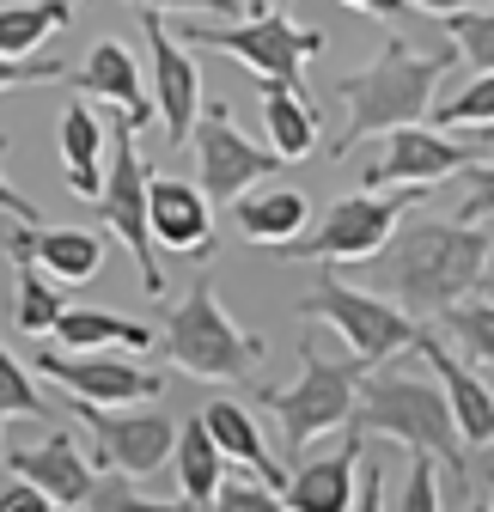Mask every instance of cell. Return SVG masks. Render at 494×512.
I'll return each instance as SVG.
<instances>
[{
    "label": "cell",
    "instance_id": "cell-1",
    "mask_svg": "<svg viewBox=\"0 0 494 512\" xmlns=\"http://www.w3.org/2000/svg\"><path fill=\"white\" fill-rule=\"evenodd\" d=\"M494 238L464 220H427V226H397L391 244L373 256V281L397 293L409 317H440L446 305L470 299L488 281Z\"/></svg>",
    "mask_w": 494,
    "mask_h": 512
},
{
    "label": "cell",
    "instance_id": "cell-2",
    "mask_svg": "<svg viewBox=\"0 0 494 512\" xmlns=\"http://www.w3.org/2000/svg\"><path fill=\"white\" fill-rule=\"evenodd\" d=\"M458 49H415L409 37H385L379 55L366 68L342 74V110H348V135L336 141V153L348 159V147L360 141H379L391 128H409V122H427L434 110V86L452 74Z\"/></svg>",
    "mask_w": 494,
    "mask_h": 512
},
{
    "label": "cell",
    "instance_id": "cell-3",
    "mask_svg": "<svg viewBox=\"0 0 494 512\" xmlns=\"http://www.w3.org/2000/svg\"><path fill=\"white\" fill-rule=\"evenodd\" d=\"M354 433H385L409 452H427L440 458L446 476H464V433L452 421V403L440 391L434 372H403V366H385L366 378L360 372V403H354Z\"/></svg>",
    "mask_w": 494,
    "mask_h": 512
},
{
    "label": "cell",
    "instance_id": "cell-4",
    "mask_svg": "<svg viewBox=\"0 0 494 512\" xmlns=\"http://www.w3.org/2000/svg\"><path fill=\"white\" fill-rule=\"evenodd\" d=\"M159 348H165V360H171L177 372H190V378H202V384H244V378L263 366V354H269V342L251 336V330H244L238 317L220 305V293H214L208 275H196L190 287H183V299L165 311Z\"/></svg>",
    "mask_w": 494,
    "mask_h": 512
},
{
    "label": "cell",
    "instance_id": "cell-5",
    "mask_svg": "<svg viewBox=\"0 0 494 512\" xmlns=\"http://www.w3.org/2000/svg\"><path fill=\"white\" fill-rule=\"evenodd\" d=\"M177 37H190L196 49H220L232 55L238 68H251L263 86H293L312 98V86H305V61L324 55L330 31L318 25H293L287 19V0H275V7H257V13H238V19H214V25H183Z\"/></svg>",
    "mask_w": 494,
    "mask_h": 512
},
{
    "label": "cell",
    "instance_id": "cell-6",
    "mask_svg": "<svg viewBox=\"0 0 494 512\" xmlns=\"http://www.w3.org/2000/svg\"><path fill=\"white\" fill-rule=\"evenodd\" d=\"M434 196V183H403V189H354V196L330 202L318 226H305L299 238L281 244V263H373L403 226L409 208Z\"/></svg>",
    "mask_w": 494,
    "mask_h": 512
},
{
    "label": "cell",
    "instance_id": "cell-7",
    "mask_svg": "<svg viewBox=\"0 0 494 512\" xmlns=\"http://www.w3.org/2000/svg\"><path fill=\"white\" fill-rule=\"evenodd\" d=\"M299 317H305V324L336 330L360 366H385L391 354L415 348V336H421V330H415V317H409L397 299L366 293V287H348V275H336V269L299 299Z\"/></svg>",
    "mask_w": 494,
    "mask_h": 512
},
{
    "label": "cell",
    "instance_id": "cell-8",
    "mask_svg": "<svg viewBox=\"0 0 494 512\" xmlns=\"http://www.w3.org/2000/svg\"><path fill=\"white\" fill-rule=\"evenodd\" d=\"M360 372H366V366H360L354 354H348V360H330V354H318V342L299 348V378L281 384V391H263V409L281 421V439L293 445V452L354 421Z\"/></svg>",
    "mask_w": 494,
    "mask_h": 512
},
{
    "label": "cell",
    "instance_id": "cell-9",
    "mask_svg": "<svg viewBox=\"0 0 494 512\" xmlns=\"http://www.w3.org/2000/svg\"><path fill=\"white\" fill-rule=\"evenodd\" d=\"M104 214V232H116L135 250V275L147 299H165V269L153 256V220H147V165L135 147V128L110 122V171H104V196L92 202Z\"/></svg>",
    "mask_w": 494,
    "mask_h": 512
},
{
    "label": "cell",
    "instance_id": "cell-10",
    "mask_svg": "<svg viewBox=\"0 0 494 512\" xmlns=\"http://www.w3.org/2000/svg\"><path fill=\"white\" fill-rule=\"evenodd\" d=\"M31 372L49 378V384H61L68 403H98V409H141V403H159V391H165V378H153L135 360H122L116 348L74 354V348H55L49 342V348H37Z\"/></svg>",
    "mask_w": 494,
    "mask_h": 512
},
{
    "label": "cell",
    "instance_id": "cell-11",
    "mask_svg": "<svg viewBox=\"0 0 494 512\" xmlns=\"http://www.w3.org/2000/svg\"><path fill=\"white\" fill-rule=\"evenodd\" d=\"M196 165H202L196 183L208 189V202H238L251 183H275V171L287 159L244 135L232 122V104H202V116H196Z\"/></svg>",
    "mask_w": 494,
    "mask_h": 512
},
{
    "label": "cell",
    "instance_id": "cell-12",
    "mask_svg": "<svg viewBox=\"0 0 494 512\" xmlns=\"http://www.w3.org/2000/svg\"><path fill=\"white\" fill-rule=\"evenodd\" d=\"M74 415L92 427V464L116 470V476H153L171 452H177V421L159 415L153 403L141 409H98V403H74Z\"/></svg>",
    "mask_w": 494,
    "mask_h": 512
},
{
    "label": "cell",
    "instance_id": "cell-13",
    "mask_svg": "<svg viewBox=\"0 0 494 512\" xmlns=\"http://www.w3.org/2000/svg\"><path fill=\"white\" fill-rule=\"evenodd\" d=\"M141 31H147V55H153V116L165 128V147H190L196 135V116H202V68L196 55L183 49L177 31H165L159 13H141Z\"/></svg>",
    "mask_w": 494,
    "mask_h": 512
},
{
    "label": "cell",
    "instance_id": "cell-14",
    "mask_svg": "<svg viewBox=\"0 0 494 512\" xmlns=\"http://www.w3.org/2000/svg\"><path fill=\"white\" fill-rule=\"evenodd\" d=\"M385 153L360 171V189H391V183H440V177H458L470 165H482V147L470 141H452V135H434V128H391V135H379Z\"/></svg>",
    "mask_w": 494,
    "mask_h": 512
},
{
    "label": "cell",
    "instance_id": "cell-15",
    "mask_svg": "<svg viewBox=\"0 0 494 512\" xmlns=\"http://www.w3.org/2000/svg\"><path fill=\"white\" fill-rule=\"evenodd\" d=\"M147 220H153V244H165L171 256H214V202L208 189L183 183V177H147Z\"/></svg>",
    "mask_w": 494,
    "mask_h": 512
},
{
    "label": "cell",
    "instance_id": "cell-16",
    "mask_svg": "<svg viewBox=\"0 0 494 512\" xmlns=\"http://www.w3.org/2000/svg\"><path fill=\"white\" fill-rule=\"evenodd\" d=\"M74 86H80L86 98H104V104L116 110V122H122V128H135V135L153 122V92H147V74H141L135 49H129V43H116V37L92 43V55L74 68Z\"/></svg>",
    "mask_w": 494,
    "mask_h": 512
},
{
    "label": "cell",
    "instance_id": "cell-17",
    "mask_svg": "<svg viewBox=\"0 0 494 512\" xmlns=\"http://www.w3.org/2000/svg\"><path fill=\"white\" fill-rule=\"evenodd\" d=\"M13 476L37 482L55 506H92V488H98V464L80 452L74 433H49L37 445H25V452H13Z\"/></svg>",
    "mask_w": 494,
    "mask_h": 512
},
{
    "label": "cell",
    "instance_id": "cell-18",
    "mask_svg": "<svg viewBox=\"0 0 494 512\" xmlns=\"http://www.w3.org/2000/svg\"><path fill=\"white\" fill-rule=\"evenodd\" d=\"M360 458H366V433H348V445H336L324 458H305L281 482L287 512H348L360 488Z\"/></svg>",
    "mask_w": 494,
    "mask_h": 512
},
{
    "label": "cell",
    "instance_id": "cell-19",
    "mask_svg": "<svg viewBox=\"0 0 494 512\" xmlns=\"http://www.w3.org/2000/svg\"><path fill=\"white\" fill-rule=\"evenodd\" d=\"M415 354H421V366L440 378V391H446V403H452V421H458V433H464V445H488L494 439V384H482L440 336H415Z\"/></svg>",
    "mask_w": 494,
    "mask_h": 512
},
{
    "label": "cell",
    "instance_id": "cell-20",
    "mask_svg": "<svg viewBox=\"0 0 494 512\" xmlns=\"http://www.w3.org/2000/svg\"><path fill=\"white\" fill-rule=\"evenodd\" d=\"M7 238H19L61 287L92 281V275L104 269V250H110V238L92 232V226H19V232H7Z\"/></svg>",
    "mask_w": 494,
    "mask_h": 512
},
{
    "label": "cell",
    "instance_id": "cell-21",
    "mask_svg": "<svg viewBox=\"0 0 494 512\" xmlns=\"http://www.w3.org/2000/svg\"><path fill=\"white\" fill-rule=\"evenodd\" d=\"M61 171H68V189L80 202H98L104 196V147H110V122H98V110L80 98L61 110Z\"/></svg>",
    "mask_w": 494,
    "mask_h": 512
},
{
    "label": "cell",
    "instance_id": "cell-22",
    "mask_svg": "<svg viewBox=\"0 0 494 512\" xmlns=\"http://www.w3.org/2000/svg\"><path fill=\"white\" fill-rule=\"evenodd\" d=\"M232 220H238V232L251 244H275L281 250L287 238H299L305 226H312V202H305V189H293V183H269V189L238 196Z\"/></svg>",
    "mask_w": 494,
    "mask_h": 512
},
{
    "label": "cell",
    "instance_id": "cell-23",
    "mask_svg": "<svg viewBox=\"0 0 494 512\" xmlns=\"http://www.w3.org/2000/svg\"><path fill=\"white\" fill-rule=\"evenodd\" d=\"M55 348H74V354H147L153 348V330L135 324V317L122 311H98V305H68L55 317Z\"/></svg>",
    "mask_w": 494,
    "mask_h": 512
},
{
    "label": "cell",
    "instance_id": "cell-24",
    "mask_svg": "<svg viewBox=\"0 0 494 512\" xmlns=\"http://www.w3.org/2000/svg\"><path fill=\"white\" fill-rule=\"evenodd\" d=\"M202 421H208L214 445L226 452V464H244L251 476H263L269 488H281V482H287V470L275 464V452L263 445V427L251 421V409H244V403H232V397H214V403L202 409Z\"/></svg>",
    "mask_w": 494,
    "mask_h": 512
},
{
    "label": "cell",
    "instance_id": "cell-25",
    "mask_svg": "<svg viewBox=\"0 0 494 512\" xmlns=\"http://www.w3.org/2000/svg\"><path fill=\"white\" fill-rule=\"evenodd\" d=\"M171 464H177V494H183V500L208 506V500L220 494V482H226V452L214 445V433H208L202 415L177 421V452H171Z\"/></svg>",
    "mask_w": 494,
    "mask_h": 512
},
{
    "label": "cell",
    "instance_id": "cell-26",
    "mask_svg": "<svg viewBox=\"0 0 494 512\" xmlns=\"http://www.w3.org/2000/svg\"><path fill=\"white\" fill-rule=\"evenodd\" d=\"M7 263H13V281H19L13 324H19L25 336H49V330H55V317L68 311V299H61V281L37 263V256H31L19 238H7Z\"/></svg>",
    "mask_w": 494,
    "mask_h": 512
},
{
    "label": "cell",
    "instance_id": "cell-27",
    "mask_svg": "<svg viewBox=\"0 0 494 512\" xmlns=\"http://www.w3.org/2000/svg\"><path fill=\"white\" fill-rule=\"evenodd\" d=\"M263 128H269V147L287 165L318 153V104L305 92H293V86H263Z\"/></svg>",
    "mask_w": 494,
    "mask_h": 512
},
{
    "label": "cell",
    "instance_id": "cell-28",
    "mask_svg": "<svg viewBox=\"0 0 494 512\" xmlns=\"http://www.w3.org/2000/svg\"><path fill=\"white\" fill-rule=\"evenodd\" d=\"M68 19H74V0H19V7H0V55H37Z\"/></svg>",
    "mask_w": 494,
    "mask_h": 512
},
{
    "label": "cell",
    "instance_id": "cell-29",
    "mask_svg": "<svg viewBox=\"0 0 494 512\" xmlns=\"http://www.w3.org/2000/svg\"><path fill=\"white\" fill-rule=\"evenodd\" d=\"M440 330H446V342L452 348H464L476 366H494V299H458V305H446L440 311Z\"/></svg>",
    "mask_w": 494,
    "mask_h": 512
},
{
    "label": "cell",
    "instance_id": "cell-30",
    "mask_svg": "<svg viewBox=\"0 0 494 512\" xmlns=\"http://www.w3.org/2000/svg\"><path fill=\"white\" fill-rule=\"evenodd\" d=\"M446 31H452L458 61H470L476 74H494V7H464V13H446Z\"/></svg>",
    "mask_w": 494,
    "mask_h": 512
},
{
    "label": "cell",
    "instance_id": "cell-31",
    "mask_svg": "<svg viewBox=\"0 0 494 512\" xmlns=\"http://www.w3.org/2000/svg\"><path fill=\"white\" fill-rule=\"evenodd\" d=\"M434 116L440 128H494V74H476L464 92H452V98H434Z\"/></svg>",
    "mask_w": 494,
    "mask_h": 512
},
{
    "label": "cell",
    "instance_id": "cell-32",
    "mask_svg": "<svg viewBox=\"0 0 494 512\" xmlns=\"http://www.w3.org/2000/svg\"><path fill=\"white\" fill-rule=\"evenodd\" d=\"M92 512H202L196 500H159V494H141L129 476H104L98 488H92Z\"/></svg>",
    "mask_w": 494,
    "mask_h": 512
},
{
    "label": "cell",
    "instance_id": "cell-33",
    "mask_svg": "<svg viewBox=\"0 0 494 512\" xmlns=\"http://www.w3.org/2000/svg\"><path fill=\"white\" fill-rule=\"evenodd\" d=\"M0 415H31V421L49 415V403H43V391H37V378L7 354V342H0Z\"/></svg>",
    "mask_w": 494,
    "mask_h": 512
},
{
    "label": "cell",
    "instance_id": "cell-34",
    "mask_svg": "<svg viewBox=\"0 0 494 512\" xmlns=\"http://www.w3.org/2000/svg\"><path fill=\"white\" fill-rule=\"evenodd\" d=\"M397 512H440V458L415 452V464L403 470V488H397Z\"/></svg>",
    "mask_w": 494,
    "mask_h": 512
},
{
    "label": "cell",
    "instance_id": "cell-35",
    "mask_svg": "<svg viewBox=\"0 0 494 512\" xmlns=\"http://www.w3.org/2000/svg\"><path fill=\"white\" fill-rule=\"evenodd\" d=\"M208 512H287V500H281V488H269L257 476V482H220V494L208 500Z\"/></svg>",
    "mask_w": 494,
    "mask_h": 512
},
{
    "label": "cell",
    "instance_id": "cell-36",
    "mask_svg": "<svg viewBox=\"0 0 494 512\" xmlns=\"http://www.w3.org/2000/svg\"><path fill=\"white\" fill-rule=\"evenodd\" d=\"M458 220L464 226H488L494 220V159H482V165L464 171V208H458Z\"/></svg>",
    "mask_w": 494,
    "mask_h": 512
},
{
    "label": "cell",
    "instance_id": "cell-37",
    "mask_svg": "<svg viewBox=\"0 0 494 512\" xmlns=\"http://www.w3.org/2000/svg\"><path fill=\"white\" fill-rule=\"evenodd\" d=\"M37 80H61V61L55 55H0V92H19Z\"/></svg>",
    "mask_w": 494,
    "mask_h": 512
},
{
    "label": "cell",
    "instance_id": "cell-38",
    "mask_svg": "<svg viewBox=\"0 0 494 512\" xmlns=\"http://www.w3.org/2000/svg\"><path fill=\"white\" fill-rule=\"evenodd\" d=\"M129 7H141V13H208V19H238L244 13V0H129Z\"/></svg>",
    "mask_w": 494,
    "mask_h": 512
},
{
    "label": "cell",
    "instance_id": "cell-39",
    "mask_svg": "<svg viewBox=\"0 0 494 512\" xmlns=\"http://www.w3.org/2000/svg\"><path fill=\"white\" fill-rule=\"evenodd\" d=\"M348 512H385V464L360 458V488H354V506Z\"/></svg>",
    "mask_w": 494,
    "mask_h": 512
},
{
    "label": "cell",
    "instance_id": "cell-40",
    "mask_svg": "<svg viewBox=\"0 0 494 512\" xmlns=\"http://www.w3.org/2000/svg\"><path fill=\"white\" fill-rule=\"evenodd\" d=\"M0 512H55V500L37 488V482H7V488H0Z\"/></svg>",
    "mask_w": 494,
    "mask_h": 512
},
{
    "label": "cell",
    "instance_id": "cell-41",
    "mask_svg": "<svg viewBox=\"0 0 494 512\" xmlns=\"http://www.w3.org/2000/svg\"><path fill=\"white\" fill-rule=\"evenodd\" d=\"M0 214H7L13 226H43V214H37V202L31 196H19V189L0 177Z\"/></svg>",
    "mask_w": 494,
    "mask_h": 512
},
{
    "label": "cell",
    "instance_id": "cell-42",
    "mask_svg": "<svg viewBox=\"0 0 494 512\" xmlns=\"http://www.w3.org/2000/svg\"><path fill=\"white\" fill-rule=\"evenodd\" d=\"M342 7H354V13H366V19H391L403 0H342Z\"/></svg>",
    "mask_w": 494,
    "mask_h": 512
},
{
    "label": "cell",
    "instance_id": "cell-43",
    "mask_svg": "<svg viewBox=\"0 0 494 512\" xmlns=\"http://www.w3.org/2000/svg\"><path fill=\"white\" fill-rule=\"evenodd\" d=\"M403 7H421V13H434V19H446V13H464L470 0H403Z\"/></svg>",
    "mask_w": 494,
    "mask_h": 512
},
{
    "label": "cell",
    "instance_id": "cell-44",
    "mask_svg": "<svg viewBox=\"0 0 494 512\" xmlns=\"http://www.w3.org/2000/svg\"><path fill=\"white\" fill-rule=\"evenodd\" d=\"M464 512H488V500H470V506H464Z\"/></svg>",
    "mask_w": 494,
    "mask_h": 512
},
{
    "label": "cell",
    "instance_id": "cell-45",
    "mask_svg": "<svg viewBox=\"0 0 494 512\" xmlns=\"http://www.w3.org/2000/svg\"><path fill=\"white\" fill-rule=\"evenodd\" d=\"M476 293H482V299H494V281H482V287H476Z\"/></svg>",
    "mask_w": 494,
    "mask_h": 512
},
{
    "label": "cell",
    "instance_id": "cell-46",
    "mask_svg": "<svg viewBox=\"0 0 494 512\" xmlns=\"http://www.w3.org/2000/svg\"><path fill=\"white\" fill-rule=\"evenodd\" d=\"M488 512H494V488H488Z\"/></svg>",
    "mask_w": 494,
    "mask_h": 512
},
{
    "label": "cell",
    "instance_id": "cell-47",
    "mask_svg": "<svg viewBox=\"0 0 494 512\" xmlns=\"http://www.w3.org/2000/svg\"><path fill=\"white\" fill-rule=\"evenodd\" d=\"M257 7H263V0H251V13H257Z\"/></svg>",
    "mask_w": 494,
    "mask_h": 512
},
{
    "label": "cell",
    "instance_id": "cell-48",
    "mask_svg": "<svg viewBox=\"0 0 494 512\" xmlns=\"http://www.w3.org/2000/svg\"><path fill=\"white\" fill-rule=\"evenodd\" d=\"M482 141H494V128H488V135H482Z\"/></svg>",
    "mask_w": 494,
    "mask_h": 512
},
{
    "label": "cell",
    "instance_id": "cell-49",
    "mask_svg": "<svg viewBox=\"0 0 494 512\" xmlns=\"http://www.w3.org/2000/svg\"><path fill=\"white\" fill-rule=\"evenodd\" d=\"M0 421H7V415H0Z\"/></svg>",
    "mask_w": 494,
    "mask_h": 512
},
{
    "label": "cell",
    "instance_id": "cell-50",
    "mask_svg": "<svg viewBox=\"0 0 494 512\" xmlns=\"http://www.w3.org/2000/svg\"><path fill=\"white\" fill-rule=\"evenodd\" d=\"M488 7H494V0H488Z\"/></svg>",
    "mask_w": 494,
    "mask_h": 512
},
{
    "label": "cell",
    "instance_id": "cell-51",
    "mask_svg": "<svg viewBox=\"0 0 494 512\" xmlns=\"http://www.w3.org/2000/svg\"><path fill=\"white\" fill-rule=\"evenodd\" d=\"M488 445H494V439H488Z\"/></svg>",
    "mask_w": 494,
    "mask_h": 512
}]
</instances>
